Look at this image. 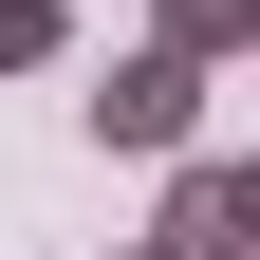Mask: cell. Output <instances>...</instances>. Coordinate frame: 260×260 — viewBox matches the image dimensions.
<instances>
[{
	"label": "cell",
	"instance_id": "1",
	"mask_svg": "<svg viewBox=\"0 0 260 260\" xmlns=\"http://www.w3.org/2000/svg\"><path fill=\"white\" fill-rule=\"evenodd\" d=\"M130 260H260V168L242 149H186L168 168V223H149Z\"/></svg>",
	"mask_w": 260,
	"mask_h": 260
},
{
	"label": "cell",
	"instance_id": "4",
	"mask_svg": "<svg viewBox=\"0 0 260 260\" xmlns=\"http://www.w3.org/2000/svg\"><path fill=\"white\" fill-rule=\"evenodd\" d=\"M75 56V0H0V75H56Z\"/></svg>",
	"mask_w": 260,
	"mask_h": 260
},
{
	"label": "cell",
	"instance_id": "3",
	"mask_svg": "<svg viewBox=\"0 0 260 260\" xmlns=\"http://www.w3.org/2000/svg\"><path fill=\"white\" fill-rule=\"evenodd\" d=\"M242 38H260V0H149V56H186V75H223Z\"/></svg>",
	"mask_w": 260,
	"mask_h": 260
},
{
	"label": "cell",
	"instance_id": "2",
	"mask_svg": "<svg viewBox=\"0 0 260 260\" xmlns=\"http://www.w3.org/2000/svg\"><path fill=\"white\" fill-rule=\"evenodd\" d=\"M186 130H205V75H186V56H112V93H93V149H130V168H186Z\"/></svg>",
	"mask_w": 260,
	"mask_h": 260
}]
</instances>
